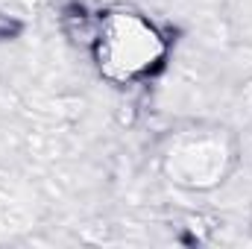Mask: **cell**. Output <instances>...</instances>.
Returning a JSON list of instances; mask_svg holds the SVG:
<instances>
[{
  "label": "cell",
  "mask_w": 252,
  "mask_h": 249,
  "mask_svg": "<svg viewBox=\"0 0 252 249\" xmlns=\"http://www.w3.org/2000/svg\"><path fill=\"white\" fill-rule=\"evenodd\" d=\"M173 50L170 32L138 9H103L100 32L88 56L112 85H141L158 76Z\"/></svg>",
  "instance_id": "6da1fadb"
},
{
  "label": "cell",
  "mask_w": 252,
  "mask_h": 249,
  "mask_svg": "<svg viewBox=\"0 0 252 249\" xmlns=\"http://www.w3.org/2000/svg\"><path fill=\"white\" fill-rule=\"evenodd\" d=\"M238 138L223 126H188L164 138L158 167L182 190L205 193L220 187L238 167Z\"/></svg>",
  "instance_id": "7a4b0ae2"
},
{
  "label": "cell",
  "mask_w": 252,
  "mask_h": 249,
  "mask_svg": "<svg viewBox=\"0 0 252 249\" xmlns=\"http://www.w3.org/2000/svg\"><path fill=\"white\" fill-rule=\"evenodd\" d=\"M100 18H103V9H88L85 3H67L59 15V27H62L64 38L79 47V50H91L94 41H97V32H100Z\"/></svg>",
  "instance_id": "3957f363"
},
{
  "label": "cell",
  "mask_w": 252,
  "mask_h": 249,
  "mask_svg": "<svg viewBox=\"0 0 252 249\" xmlns=\"http://www.w3.org/2000/svg\"><path fill=\"white\" fill-rule=\"evenodd\" d=\"M24 32V21L18 15H9L0 9V41H12Z\"/></svg>",
  "instance_id": "277c9868"
}]
</instances>
